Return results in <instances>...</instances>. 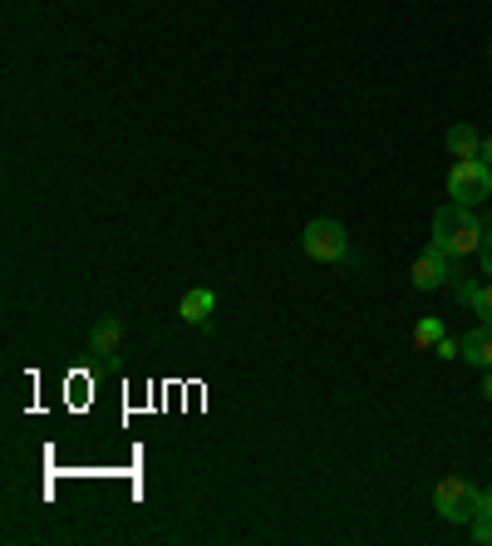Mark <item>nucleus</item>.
<instances>
[{"label": "nucleus", "mask_w": 492, "mask_h": 546, "mask_svg": "<svg viewBox=\"0 0 492 546\" xmlns=\"http://www.w3.org/2000/svg\"><path fill=\"white\" fill-rule=\"evenodd\" d=\"M458 276V256L448 251V246L429 242L419 256H414V271H409V281H414V291H438V286H448Z\"/></svg>", "instance_id": "39448f33"}, {"label": "nucleus", "mask_w": 492, "mask_h": 546, "mask_svg": "<svg viewBox=\"0 0 492 546\" xmlns=\"http://www.w3.org/2000/svg\"><path fill=\"white\" fill-rule=\"evenodd\" d=\"M478 158H483V163L492 168V138H483V153H478Z\"/></svg>", "instance_id": "f3484780"}, {"label": "nucleus", "mask_w": 492, "mask_h": 546, "mask_svg": "<svg viewBox=\"0 0 492 546\" xmlns=\"http://www.w3.org/2000/svg\"><path fill=\"white\" fill-rule=\"evenodd\" d=\"M483 512H492V483L483 487Z\"/></svg>", "instance_id": "a211bd4d"}, {"label": "nucleus", "mask_w": 492, "mask_h": 546, "mask_svg": "<svg viewBox=\"0 0 492 546\" xmlns=\"http://www.w3.org/2000/svg\"><path fill=\"white\" fill-rule=\"evenodd\" d=\"M463 364H473V369H492V320L473 325V330L463 335Z\"/></svg>", "instance_id": "423d86ee"}, {"label": "nucleus", "mask_w": 492, "mask_h": 546, "mask_svg": "<svg viewBox=\"0 0 492 546\" xmlns=\"http://www.w3.org/2000/svg\"><path fill=\"white\" fill-rule=\"evenodd\" d=\"M212 310H217V296H212L207 286L187 291L183 301H178V315H183L187 325H207V320H212Z\"/></svg>", "instance_id": "6e6552de"}, {"label": "nucleus", "mask_w": 492, "mask_h": 546, "mask_svg": "<svg viewBox=\"0 0 492 546\" xmlns=\"http://www.w3.org/2000/svg\"><path fill=\"white\" fill-rule=\"evenodd\" d=\"M123 340V320L119 315H104V320H94V330H89V355H114Z\"/></svg>", "instance_id": "0eeeda50"}, {"label": "nucleus", "mask_w": 492, "mask_h": 546, "mask_svg": "<svg viewBox=\"0 0 492 546\" xmlns=\"http://www.w3.org/2000/svg\"><path fill=\"white\" fill-rule=\"evenodd\" d=\"M433 512L443 522L463 527V522H473L483 512V487L468 483V478H443V483L433 487Z\"/></svg>", "instance_id": "f03ea898"}, {"label": "nucleus", "mask_w": 492, "mask_h": 546, "mask_svg": "<svg viewBox=\"0 0 492 546\" xmlns=\"http://www.w3.org/2000/svg\"><path fill=\"white\" fill-rule=\"evenodd\" d=\"M483 399L492 404V369H483Z\"/></svg>", "instance_id": "dca6fc26"}, {"label": "nucleus", "mask_w": 492, "mask_h": 546, "mask_svg": "<svg viewBox=\"0 0 492 546\" xmlns=\"http://www.w3.org/2000/svg\"><path fill=\"white\" fill-rule=\"evenodd\" d=\"M433 355H438V360H458V355H463V340H448V335H443V340L433 345Z\"/></svg>", "instance_id": "ddd939ff"}, {"label": "nucleus", "mask_w": 492, "mask_h": 546, "mask_svg": "<svg viewBox=\"0 0 492 546\" xmlns=\"http://www.w3.org/2000/svg\"><path fill=\"white\" fill-rule=\"evenodd\" d=\"M448 197L463 202V207H483L492 197V168L483 158H458L453 173H448Z\"/></svg>", "instance_id": "20e7f679"}, {"label": "nucleus", "mask_w": 492, "mask_h": 546, "mask_svg": "<svg viewBox=\"0 0 492 546\" xmlns=\"http://www.w3.org/2000/svg\"><path fill=\"white\" fill-rule=\"evenodd\" d=\"M438 340H443V320H419V325H414V345H419V350H433V345H438Z\"/></svg>", "instance_id": "9d476101"}, {"label": "nucleus", "mask_w": 492, "mask_h": 546, "mask_svg": "<svg viewBox=\"0 0 492 546\" xmlns=\"http://www.w3.org/2000/svg\"><path fill=\"white\" fill-rule=\"evenodd\" d=\"M468 527H473V542L478 546H492V512H478Z\"/></svg>", "instance_id": "f8f14e48"}, {"label": "nucleus", "mask_w": 492, "mask_h": 546, "mask_svg": "<svg viewBox=\"0 0 492 546\" xmlns=\"http://www.w3.org/2000/svg\"><path fill=\"white\" fill-rule=\"evenodd\" d=\"M478 261H483V276L492 281V222H488V232H483V246H478Z\"/></svg>", "instance_id": "4468645a"}, {"label": "nucleus", "mask_w": 492, "mask_h": 546, "mask_svg": "<svg viewBox=\"0 0 492 546\" xmlns=\"http://www.w3.org/2000/svg\"><path fill=\"white\" fill-rule=\"evenodd\" d=\"M483 232H488V222L478 217V207H463V202L438 207L429 222V237L438 246H448L453 256H473V251L483 246Z\"/></svg>", "instance_id": "f257e3e1"}, {"label": "nucleus", "mask_w": 492, "mask_h": 546, "mask_svg": "<svg viewBox=\"0 0 492 546\" xmlns=\"http://www.w3.org/2000/svg\"><path fill=\"white\" fill-rule=\"evenodd\" d=\"M488 60H492V45H488Z\"/></svg>", "instance_id": "6ab92c4d"}, {"label": "nucleus", "mask_w": 492, "mask_h": 546, "mask_svg": "<svg viewBox=\"0 0 492 546\" xmlns=\"http://www.w3.org/2000/svg\"><path fill=\"white\" fill-rule=\"evenodd\" d=\"M448 153H453V158H478V153H483V133H478L473 123H453V128H448Z\"/></svg>", "instance_id": "1a4fd4ad"}, {"label": "nucleus", "mask_w": 492, "mask_h": 546, "mask_svg": "<svg viewBox=\"0 0 492 546\" xmlns=\"http://www.w3.org/2000/svg\"><path fill=\"white\" fill-rule=\"evenodd\" d=\"M473 310H478L483 320H492V281H483V291H478V301H473Z\"/></svg>", "instance_id": "2eb2a0df"}, {"label": "nucleus", "mask_w": 492, "mask_h": 546, "mask_svg": "<svg viewBox=\"0 0 492 546\" xmlns=\"http://www.w3.org/2000/svg\"><path fill=\"white\" fill-rule=\"evenodd\" d=\"M301 251H306L310 261H320V266H335V261L350 256V237H345V227L335 217H315V222H306V232H301Z\"/></svg>", "instance_id": "7ed1b4c3"}, {"label": "nucleus", "mask_w": 492, "mask_h": 546, "mask_svg": "<svg viewBox=\"0 0 492 546\" xmlns=\"http://www.w3.org/2000/svg\"><path fill=\"white\" fill-rule=\"evenodd\" d=\"M448 286H453V296H458L463 305H473L478 301V291H483V281H468V276H453Z\"/></svg>", "instance_id": "9b49d317"}]
</instances>
